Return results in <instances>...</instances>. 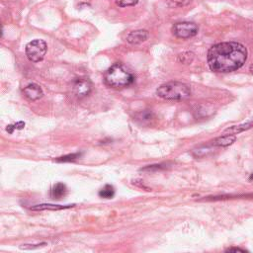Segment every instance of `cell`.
<instances>
[{"instance_id": "cell-3", "label": "cell", "mask_w": 253, "mask_h": 253, "mask_svg": "<svg viewBox=\"0 0 253 253\" xmlns=\"http://www.w3.org/2000/svg\"><path fill=\"white\" fill-rule=\"evenodd\" d=\"M156 94L158 97L164 100H185L190 97L191 89L185 83L178 81L167 82L160 85Z\"/></svg>"}, {"instance_id": "cell-10", "label": "cell", "mask_w": 253, "mask_h": 253, "mask_svg": "<svg viewBox=\"0 0 253 253\" xmlns=\"http://www.w3.org/2000/svg\"><path fill=\"white\" fill-rule=\"evenodd\" d=\"M66 193H67L66 186L63 183H58L53 187L51 196L55 200H61L62 198H63L66 195Z\"/></svg>"}, {"instance_id": "cell-9", "label": "cell", "mask_w": 253, "mask_h": 253, "mask_svg": "<svg viewBox=\"0 0 253 253\" xmlns=\"http://www.w3.org/2000/svg\"><path fill=\"white\" fill-rule=\"evenodd\" d=\"M251 128H253V118H250L246 123L240 124L238 126H231V128L227 129L224 132V135H236V134H239L241 132L247 131V130L251 129Z\"/></svg>"}, {"instance_id": "cell-19", "label": "cell", "mask_w": 253, "mask_h": 253, "mask_svg": "<svg viewBox=\"0 0 253 253\" xmlns=\"http://www.w3.org/2000/svg\"><path fill=\"white\" fill-rule=\"evenodd\" d=\"M192 0H171V2L176 6H185L189 4Z\"/></svg>"}, {"instance_id": "cell-4", "label": "cell", "mask_w": 253, "mask_h": 253, "mask_svg": "<svg viewBox=\"0 0 253 253\" xmlns=\"http://www.w3.org/2000/svg\"><path fill=\"white\" fill-rule=\"evenodd\" d=\"M48 46L43 40H34L27 44L25 52L28 60L32 63H39L43 61L47 54Z\"/></svg>"}, {"instance_id": "cell-1", "label": "cell", "mask_w": 253, "mask_h": 253, "mask_svg": "<svg viewBox=\"0 0 253 253\" xmlns=\"http://www.w3.org/2000/svg\"><path fill=\"white\" fill-rule=\"evenodd\" d=\"M247 60L246 48L235 42L220 43L208 52V64L215 72L227 73L240 68Z\"/></svg>"}, {"instance_id": "cell-12", "label": "cell", "mask_w": 253, "mask_h": 253, "mask_svg": "<svg viewBox=\"0 0 253 253\" xmlns=\"http://www.w3.org/2000/svg\"><path fill=\"white\" fill-rule=\"evenodd\" d=\"M114 195H115V189L112 185H109V184L103 187L99 192V196L104 199H112Z\"/></svg>"}, {"instance_id": "cell-8", "label": "cell", "mask_w": 253, "mask_h": 253, "mask_svg": "<svg viewBox=\"0 0 253 253\" xmlns=\"http://www.w3.org/2000/svg\"><path fill=\"white\" fill-rule=\"evenodd\" d=\"M149 37V34L147 30H138L131 32L128 37H126V41L128 43L132 45H140L144 42H146Z\"/></svg>"}, {"instance_id": "cell-5", "label": "cell", "mask_w": 253, "mask_h": 253, "mask_svg": "<svg viewBox=\"0 0 253 253\" xmlns=\"http://www.w3.org/2000/svg\"><path fill=\"white\" fill-rule=\"evenodd\" d=\"M198 26L193 22H179L172 27V33L179 39H190L198 34Z\"/></svg>"}, {"instance_id": "cell-7", "label": "cell", "mask_w": 253, "mask_h": 253, "mask_svg": "<svg viewBox=\"0 0 253 253\" xmlns=\"http://www.w3.org/2000/svg\"><path fill=\"white\" fill-rule=\"evenodd\" d=\"M23 93L25 97L31 101H37L44 95V92L42 90V88L38 85V84H35V83L29 84L28 86H26L23 90Z\"/></svg>"}, {"instance_id": "cell-14", "label": "cell", "mask_w": 253, "mask_h": 253, "mask_svg": "<svg viewBox=\"0 0 253 253\" xmlns=\"http://www.w3.org/2000/svg\"><path fill=\"white\" fill-rule=\"evenodd\" d=\"M115 2L119 7H128L138 4L139 0H115Z\"/></svg>"}, {"instance_id": "cell-20", "label": "cell", "mask_w": 253, "mask_h": 253, "mask_svg": "<svg viewBox=\"0 0 253 253\" xmlns=\"http://www.w3.org/2000/svg\"><path fill=\"white\" fill-rule=\"evenodd\" d=\"M227 252H245V250L240 249V248H236V247H232L227 249Z\"/></svg>"}, {"instance_id": "cell-2", "label": "cell", "mask_w": 253, "mask_h": 253, "mask_svg": "<svg viewBox=\"0 0 253 253\" xmlns=\"http://www.w3.org/2000/svg\"><path fill=\"white\" fill-rule=\"evenodd\" d=\"M104 81L110 87L124 88L135 82V75L124 64L115 63L105 72Z\"/></svg>"}, {"instance_id": "cell-21", "label": "cell", "mask_w": 253, "mask_h": 253, "mask_svg": "<svg viewBox=\"0 0 253 253\" xmlns=\"http://www.w3.org/2000/svg\"><path fill=\"white\" fill-rule=\"evenodd\" d=\"M249 69H250V72H251V74H253V63L250 65V68H249Z\"/></svg>"}, {"instance_id": "cell-13", "label": "cell", "mask_w": 253, "mask_h": 253, "mask_svg": "<svg viewBox=\"0 0 253 253\" xmlns=\"http://www.w3.org/2000/svg\"><path fill=\"white\" fill-rule=\"evenodd\" d=\"M72 207V205L68 206H60V205H38L36 207L31 208L33 211H42V210H63V209H67Z\"/></svg>"}, {"instance_id": "cell-16", "label": "cell", "mask_w": 253, "mask_h": 253, "mask_svg": "<svg viewBox=\"0 0 253 253\" xmlns=\"http://www.w3.org/2000/svg\"><path fill=\"white\" fill-rule=\"evenodd\" d=\"M80 156V153H73V154H69V155H65L63 157H60L57 159V161L60 162H66V161H73L76 158H78Z\"/></svg>"}, {"instance_id": "cell-11", "label": "cell", "mask_w": 253, "mask_h": 253, "mask_svg": "<svg viewBox=\"0 0 253 253\" xmlns=\"http://www.w3.org/2000/svg\"><path fill=\"white\" fill-rule=\"evenodd\" d=\"M236 141V138L234 135H224L218 139H216L213 142V146L217 147H229L232 145Z\"/></svg>"}, {"instance_id": "cell-18", "label": "cell", "mask_w": 253, "mask_h": 253, "mask_svg": "<svg viewBox=\"0 0 253 253\" xmlns=\"http://www.w3.org/2000/svg\"><path fill=\"white\" fill-rule=\"evenodd\" d=\"M47 243H41V244H24L23 246H20L21 249H25V250H32V249H36V248H40L42 246H45Z\"/></svg>"}, {"instance_id": "cell-22", "label": "cell", "mask_w": 253, "mask_h": 253, "mask_svg": "<svg viewBox=\"0 0 253 253\" xmlns=\"http://www.w3.org/2000/svg\"><path fill=\"white\" fill-rule=\"evenodd\" d=\"M250 179H253V175H252V176H251V177H250Z\"/></svg>"}, {"instance_id": "cell-15", "label": "cell", "mask_w": 253, "mask_h": 253, "mask_svg": "<svg viewBox=\"0 0 253 253\" xmlns=\"http://www.w3.org/2000/svg\"><path fill=\"white\" fill-rule=\"evenodd\" d=\"M193 59H194V55H193V53H190V52H186V53L179 55V61L185 64L191 63Z\"/></svg>"}, {"instance_id": "cell-6", "label": "cell", "mask_w": 253, "mask_h": 253, "mask_svg": "<svg viewBox=\"0 0 253 253\" xmlns=\"http://www.w3.org/2000/svg\"><path fill=\"white\" fill-rule=\"evenodd\" d=\"M72 92L78 98H83L89 95L92 89L91 82L87 78H77L72 83Z\"/></svg>"}, {"instance_id": "cell-17", "label": "cell", "mask_w": 253, "mask_h": 253, "mask_svg": "<svg viewBox=\"0 0 253 253\" xmlns=\"http://www.w3.org/2000/svg\"><path fill=\"white\" fill-rule=\"evenodd\" d=\"M25 126V123H23V122H19V123H17V124H15L14 126H7V132H9L10 134L11 133H13V131L16 129V130H21V129H23Z\"/></svg>"}]
</instances>
